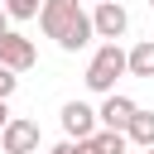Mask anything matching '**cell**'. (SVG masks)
<instances>
[{
    "mask_svg": "<svg viewBox=\"0 0 154 154\" xmlns=\"http://www.w3.org/2000/svg\"><path fill=\"white\" fill-rule=\"evenodd\" d=\"M10 120H14V116H10V101L0 96V135H5V125H10Z\"/></svg>",
    "mask_w": 154,
    "mask_h": 154,
    "instance_id": "4fadbf2b",
    "label": "cell"
},
{
    "mask_svg": "<svg viewBox=\"0 0 154 154\" xmlns=\"http://www.w3.org/2000/svg\"><path fill=\"white\" fill-rule=\"evenodd\" d=\"M48 154H82V140H63V144H53Z\"/></svg>",
    "mask_w": 154,
    "mask_h": 154,
    "instance_id": "7c38bea8",
    "label": "cell"
},
{
    "mask_svg": "<svg viewBox=\"0 0 154 154\" xmlns=\"http://www.w3.org/2000/svg\"><path fill=\"white\" fill-rule=\"evenodd\" d=\"M91 24H96V38H101V43H120L125 29H130V10H125L120 0H106V5L91 10Z\"/></svg>",
    "mask_w": 154,
    "mask_h": 154,
    "instance_id": "3957f363",
    "label": "cell"
},
{
    "mask_svg": "<svg viewBox=\"0 0 154 154\" xmlns=\"http://www.w3.org/2000/svg\"><path fill=\"white\" fill-rule=\"evenodd\" d=\"M5 14L10 19H38L43 14V0H5Z\"/></svg>",
    "mask_w": 154,
    "mask_h": 154,
    "instance_id": "30bf717a",
    "label": "cell"
},
{
    "mask_svg": "<svg viewBox=\"0 0 154 154\" xmlns=\"http://www.w3.org/2000/svg\"><path fill=\"white\" fill-rule=\"evenodd\" d=\"M130 77L154 82V38H140V43L130 48Z\"/></svg>",
    "mask_w": 154,
    "mask_h": 154,
    "instance_id": "ba28073f",
    "label": "cell"
},
{
    "mask_svg": "<svg viewBox=\"0 0 154 154\" xmlns=\"http://www.w3.org/2000/svg\"><path fill=\"white\" fill-rule=\"evenodd\" d=\"M149 5H154V0H149Z\"/></svg>",
    "mask_w": 154,
    "mask_h": 154,
    "instance_id": "e0dca14e",
    "label": "cell"
},
{
    "mask_svg": "<svg viewBox=\"0 0 154 154\" xmlns=\"http://www.w3.org/2000/svg\"><path fill=\"white\" fill-rule=\"evenodd\" d=\"M140 154H154V149H140Z\"/></svg>",
    "mask_w": 154,
    "mask_h": 154,
    "instance_id": "9a60e30c",
    "label": "cell"
},
{
    "mask_svg": "<svg viewBox=\"0 0 154 154\" xmlns=\"http://www.w3.org/2000/svg\"><path fill=\"white\" fill-rule=\"evenodd\" d=\"M38 144H43L38 120H24V116H14L0 135V154H38Z\"/></svg>",
    "mask_w": 154,
    "mask_h": 154,
    "instance_id": "5b68a950",
    "label": "cell"
},
{
    "mask_svg": "<svg viewBox=\"0 0 154 154\" xmlns=\"http://www.w3.org/2000/svg\"><path fill=\"white\" fill-rule=\"evenodd\" d=\"M38 63V48H34V38H24V34H5L0 38V67H10V72H29Z\"/></svg>",
    "mask_w": 154,
    "mask_h": 154,
    "instance_id": "8992f818",
    "label": "cell"
},
{
    "mask_svg": "<svg viewBox=\"0 0 154 154\" xmlns=\"http://www.w3.org/2000/svg\"><path fill=\"white\" fill-rule=\"evenodd\" d=\"M96 5H106V0H96Z\"/></svg>",
    "mask_w": 154,
    "mask_h": 154,
    "instance_id": "2e32d148",
    "label": "cell"
},
{
    "mask_svg": "<svg viewBox=\"0 0 154 154\" xmlns=\"http://www.w3.org/2000/svg\"><path fill=\"white\" fill-rule=\"evenodd\" d=\"M10 34V14H5V5H0V38Z\"/></svg>",
    "mask_w": 154,
    "mask_h": 154,
    "instance_id": "5bb4252c",
    "label": "cell"
},
{
    "mask_svg": "<svg viewBox=\"0 0 154 154\" xmlns=\"http://www.w3.org/2000/svg\"><path fill=\"white\" fill-rule=\"evenodd\" d=\"M14 91H19V72H10V67H0V96L10 101Z\"/></svg>",
    "mask_w": 154,
    "mask_h": 154,
    "instance_id": "8fae6325",
    "label": "cell"
},
{
    "mask_svg": "<svg viewBox=\"0 0 154 154\" xmlns=\"http://www.w3.org/2000/svg\"><path fill=\"white\" fill-rule=\"evenodd\" d=\"M130 144L135 149H154V111H135V120H130Z\"/></svg>",
    "mask_w": 154,
    "mask_h": 154,
    "instance_id": "9c48e42d",
    "label": "cell"
},
{
    "mask_svg": "<svg viewBox=\"0 0 154 154\" xmlns=\"http://www.w3.org/2000/svg\"><path fill=\"white\" fill-rule=\"evenodd\" d=\"M135 111H140V106H135L125 91H111V96L101 101V111H96V116H101V130H130Z\"/></svg>",
    "mask_w": 154,
    "mask_h": 154,
    "instance_id": "52a82bcc",
    "label": "cell"
},
{
    "mask_svg": "<svg viewBox=\"0 0 154 154\" xmlns=\"http://www.w3.org/2000/svg\"><path fill=\"white\" fill-rule=\"evenodd\" d=\"M82 14H87V10H82L77 0H43V14H38V29H43V34H48V38L58 43V38H63V34H67V29H72V24L82 19Z\"/></svg>",
    "mask_w": 154,
    "mask_h": 154,
    "instance_id": "7a4b0ae2",
    "label": "cell"
},
{
    "mask_svg": "<svg viewBox=\"0 0 154 154\" xmlns=\"http://www.w3.org/2000/svg\"><path fill=\"white\" fill-rule=\"evenodd\" d=\"M130 72V53L120 48V43H96V53H91V63H87V91H96V96H111L116 91V82Z\"/></svg>",
    "mask_w": 154,
    "mask_h": 154,
    "instance_id": "6da1fadb",
    "label": "cell"
},
{
    "mask_svg": "<svg viewBox=\"0 0 154 154\" xmlns=\"http://www.w3.org/2000/svg\"><path fill=\"white\" fill-rule=\"evenodd\" d=\"M58 120H63V135H67V140H91V135L101 130V116H96L87 101H63Z\"/></svg>",
    "mask_w": 154,
    "mask_h": 154,
    "instance_id": "277c9868",
    "label": "cell"
}]
</instances>
